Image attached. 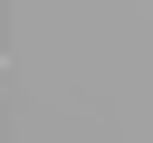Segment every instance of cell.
I'll return each mask as SVG.
<instances>
[{"label":"cell","mask_w":153,"mask_h":143,"mask_svg":"<svg viewBox=\"0 0 153 143\" xmlns=\"http://www.w3.org/2000/svg\"><path fill=\"white\" fill-rule=\"evenodd\" d=\"M0 86H10V67H0Z\"/></svg>","instance_id":"6da1fadb"}]
</instances>
